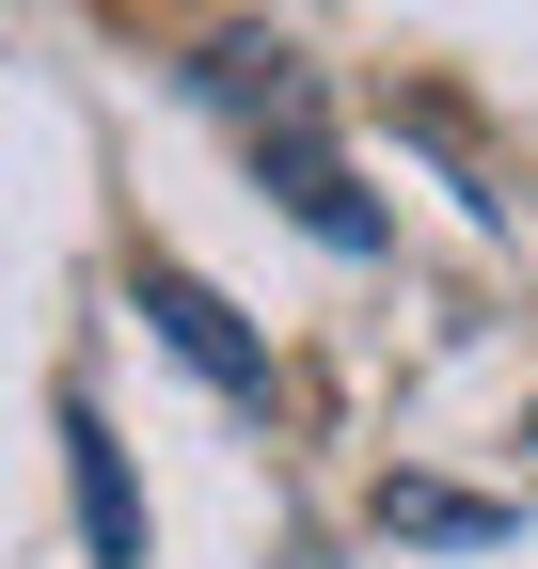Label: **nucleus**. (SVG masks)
<instances>
[{"mask_svg": "<svg viewBox=\"0 0 538 569\" xmlns=\"http://www.w3.org/2000/svg\"><path fill=\"white\" fill-rule=\"evenodd\" d=\"M63 475H80V538H96V569H143V507H127V459H111L96 396H63Z\"/></svg>", "mask_w": 538, "mask_h": 569, "instance_id": "obj_3", "label": "nucleus"}, {"mask_svg": "<svg viewBox=\"0 0 538 569\" xmlns=\"http://www.w3.org/2000/svg\"><path fill=\"white\" fill-rule=\"evenodd\" d=\"M286 569H332V553H286Z\"/></svg>", "mask_w": 538, "mask_h": 569, "instance_id": "obj_5", "label": "nucleus"}, {"mask_svg": "<svg viewBox=\"0 0 538 569\" xmlns=\"http://www.w3.org/2000/svg\"><path fill=\"white\" fill-rule=\"evenodd\" d=\"M380 522L396 538H459V553L507 538V507H476V490H444V475H380Z\"/></svg>", "mask_w": 538, "mask_h": 569, "instance_id": "obj_4", "label": "nucleus"}, {"mask_svg": "<svg viewBox=\"0 0 538 569\" xmlns=\"http://www.w3.org/2000/svg\"><path fill=\"white\" fill-rule=\"evenodd\" d=\"M522 443H538V411H522Z\"/></svg>", "mask_w": 538, "mask_h": 569, "instance_id": "obj_6", "label": "nucleus"}, {"mask_svg": "<svg viewBox=\"0 0 538 569\" xmlns=\"http://www.w3.org/2000/svg\"><path fill=\"white\" fill-rule=\"evenodd\" d=\"M207 96L238 111V142L269 159V190L301 206V222L332 253H380V206L349 190V159H332V127H317V80H301V48H269V32H222L207 48Z\"/></svg>", "mask_w": 538, "mask_h": 569, "instance_id": "obj_1", "label": "nucleus"}, {"mask_svg": "<svg viewBox=\"0 0 538 569\" xmlns=\"http://www.w3.org/2000/svg\"><path fill=\"white\" fill-rule=\"evenodd\" d=\"M143 317H159V348H175V365H207L238 411L269 396V332H238V301H222V284L207 269H175V253H143Z\"/></svg>", "mask_w": 538, "mask_h": 569, "instance_id": "obj_2", "label": "nucleus"}]
</instances>
